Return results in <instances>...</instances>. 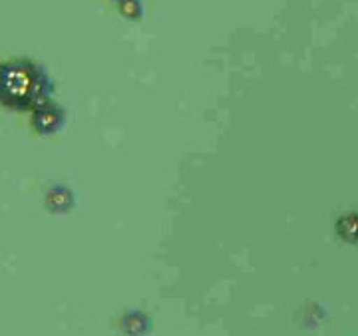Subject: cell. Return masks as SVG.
Returning <instances> with one entry per match:
<instances>
[{
    "mask_svg": "<svg viewBox=\"0 0 358 336\" xmlns=\"http://www.w3.org/2000/svg\"><path fill=\"white\" fill-rule=\"evenodd\" d=\"M56 90L50 72L30 58L0 62V105L8 112H32Z\"/></svg>",
    "mask_w": 358,
    "mask_h": 336,
    "instance_id": "1",
    "label": "cell"
},
{
    "mask_svg": "<svg viewBox=\"0 0 358 336\" xmlns=\"http://www.w3.org/2000/svg\"><path fill=\"white\" fill-rule=\"evenodd\" d=\"M66 122H68V114L66 110L54 100H46V102L38 103L32 112H30V124L34 131L48 138V136H56L64 129Z\"/></svg>",
    "mask_w": 358,
    "mask_h": 336,
    "instance_id": "2",
    "label": "cell"
},
{
    "mask_svg": "<svg viewBox=\"0 0 358 336\" xmlns=\"http://www.w3.org/2000/svg\"><path fill=\"white\" fill-rule=\"evenodd\" d=\"M44 205L54 215H66L76 207V195L68 185H52L44 195Z\"/></svg>",
    "mask_w": 358,
    "mask_h": 336,
    "instance_id": "3",
    "label": "cell"
},
{
    "mask_svg": "<svg viewBox=\"0 0 358 336\" xmlns=\"http://www.w3.org/2000/svg\"><path fill=\"white\" fill-rule=\"evenodd\" d=\"M334 231L348 245H358V211L341 215L334 223Z\"/></svg>",
    "mask_w": 358,
    "mask_h": 336,
    "instance_id": "4",
    "label": "cell"
},
{
    "mask_svg": "<svg viewBox=\"0 0 358 336\" xmlns=\"http://www.w3.org/2000/svg\"><path fill=\"white\" fill-rule=\"evenodd\" d=\"M122 330L128 333V335H145V333L152 330L150 316L140 312V310L128 312V314H124V319H122Z\"/></svg>",
    "mask_w": 358,
    "mask_h": 336,
    "instance_id": "5",
    "label": "cell"
},
{
    "mask_svg": "<svg viewBox=\"0 0 358 336\" xmlns=\"http://www.w3.org/2000/svg\"><path fill=\"white\" fill-rule=\"evenodd\" d=\"M115 4H117L120 14L129 22H140L143 18V2L141 0H120Z\"/></svg>",
    "mask_w": 358,
    "mask_h": 336,
    "instance_id": "6",
    "label": "cell"
},
{
    "mask_svg": "<svg viewBox=\"0 0 358 336\" xmlns=\"http://www.w3.org/2000/svg\"><path fill=\"white\" fill-rule=\"evenodd\" d=\"M112 2H120V0H112Z\"/></svg>",
    "mask_w": 358,
    "mask_h": 336,
    "instance_id": "7",
    "label": "cell"
}]
</instances>
